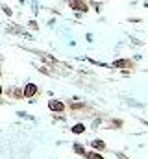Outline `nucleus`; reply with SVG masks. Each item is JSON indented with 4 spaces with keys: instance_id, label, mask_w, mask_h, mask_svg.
Returning <instances> with one entry per match:
<instances>
[{
    "instance_id": "f257e3e1",
    "label": "nucleus",
    "mask_w": 148,
    "mask_h": 159,
    "mask_svg": "<svg viewBox=\"0 0 148 159\" xmlns=\"http://www.w3.org/2000/svg\"><path fill=\"white\" fill-rule=\"evenodd\" d=\"M69 7L74 11H80V13H87L89 11V6L85 0H69Z\"/></svg>"
},
{
    "instance_id": "f03ea898",
    "label": "nucleus",
    "mask_w": 148,
    "mask_h": 159,
    "mask_svg": "<svg viewBox=\"0 0 148 159\" xmlns=\"http://www.w3.org/2000/svg\"><path fill=\"white\" fill-rule=\"evenodd\" d=\"M37 85L35 83H26L24 85V91H22V96H24V98H32V96H35L37 94Z\"/></svg>"
},
{
    "instance_id": "7ed1b4c3",
    "label": "nucleus",
    "mask_w": 148,
    "mask_h": 159,
    "mask_svg": "<svg viewBox=\"0 0 148 159\" xmlns=\"http://www.w3.org/2000/svg\"><path fill=\"white\" fill-rule=\"evenodd\" d=\"M48 107L52 111H56V113H61V111H65V104L59 102V100H50L48 102Z\"/></svg>"
},
{
    "instance_id": "20e7f679",
    "label": "nucleus",
    "mask_w": 148,
    "mask_h": 159,
    "mask_svg": "<svg viewBox=\"0 0 148 159\" xmlns=\"http://www.w3.org/2000/svg\"><path fill=\"white\" fill-rule=\"evenodd\" d=\"M83 130H85V126H83V124H76V126L72 128V131H74V133H83Z\"/></svg>"
},
{
    "instance_id": "39448f33",
    "label": "nucleus",
    "mask_w": 148,
    "mask_h": 159,
    "mask_svg": "<svg viewBox=\"0 0 148 159\" xmlns=\"http://www.w3.org/2000/svg\"><path fill=\"white\" fill-rule=\"evenodd\" d=\"M93 146H95L96 150H102L104 148V142L102 141H95V142H93Z\"/></svg>"
},
{
    "instance_id": "423d86ee",
    "label": "nucleus",
    "mask_w": 148,
    "mask_h": 159,
    "mask_svg": "<svg viewBox=\"0 0 148 159\" xmlns=\"http://www.w3.org/2000/svg\"><path fill=\"white\" fill-rule=\"evenodd\" d=\"M2 9H4V13H6V15H9V17L13 15V9H11V7H7V6H2Z\"/></svg>"
},
{
    "instance_id": "0eeeda50",
    "label": "nucleus",
    "mask_w": 148,
    "mask_h": 159,
    "mask_svg": "<svg viewBox=\"0 0 148 159\" xmlns=\"http://www.w3.org/2000/svg\"><path fill=\"white\" fill-rule=\"evenodd\" d=\"M128 61H115V67H128Z\"/></svg>"
},
{
    "instance_id": "6e6552de",
    "label": "nucleus",
    "mask_w": 148,
    "mask_h": 159,
    "mask_svg": "<svg viewBox=\"0 0 148 159\" xmlns=\"http://www.w3.org/2000/svg\"><path fill=\"white\" fill-rule=\"evenodd\" d=\"M87 159H104V157L100 156V154H89V156H87Z\"/></svg>"
},
{
    "instance_id": "1a4fd4ad",
    "label": "nucleus",
    "mask_w": 148,
    "mask_h": 159,
    "mask_svg": "<svg viewBox=\"0 0 148 159\" xmlns=\"http://www.w3.org/2000/svg\"><path fill=\"white\" fill-rule=\"evenodd\" d=\"M74 150H76V152H78V154H83V148H81V146H78V144H76V146H74Z\"/></svg>"
},
{
    "instance_id": "9d476101",
    "label": "nucleus",
    "mask_w": 148,
    "mask_h": 159,
    "mask_svg": "<svg viewBox=\"0 0 148 159\" xmlns=\"http://www.w3.org/2000/svg\"><path fill=\"white\" fill-rule=\"evenodd\" d=\"M0 94H2V87H0Z\"/></svg>"
},
{
    "instance_id": "9b49d317",
    "label": "nucleus",
    "mask_w": 148,
    "mask_h": 159,
    "mask_svg": "<svg viewBox=\"0 0 148 159\" xmlns=\"http://www.w3.org/2000/svg\"><path fill=\"white\" fill-rule=\"evenodd\" d=\"M0 78H2V72H0Z\"/></svg>"
}]
</instances>
